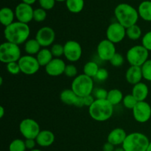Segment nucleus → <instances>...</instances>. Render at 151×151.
<instances>
[{"label": "nucleus", "instance_id": "f257e3e1", "mask_svg": "<svg viewBox=\"0 0 151 151\" xmlns=\"http://www.w3.org/2000/svg\"><path fill=\"white\" fill-rule=\"evenodd\" d=\"M30 28L27 24L20 22H14L6 27L4 30V36L6 41L17 45L24 44L29 39Z\"/></svg>", "mask_w": 151, "mask_h": 151}, {"label": "nucleus", "instance_id": "f03ea898", "mask_svg": "<svg viewBox=\"0 0 151 151\" xmlns=\"http://www.w3.org/2000/svg\"><path fill=\"white\" fill-rule=\"evenodd\" d=\"M114 16L117 22L126 29L137 24L139 17L138 10L126 3H121L115 7Z\"/></svg>", "mask_w": 151, "mask_h": 151}, {"label": "nucleus", "instance_id": "7ed1b4c3", "mask_svg": "<svg viewBox=\"0 0 151 151\" xmlns=\"http://www.w3.org/2000/svg\"><path fill=\"white\" fill-rule=\"evenodd\" d=\"M88 114L91 119L97 122H105L111 119L114 114V106L107 100H95L88 108Z\"/></svg>", "mask_w": 151, "mask_h": 151}, {"label": "nucleus", "instance_id": "20e7f679", "mask_svg": "<svg viewBox=\"0 0 151 151\" xmlns=\"http://www.w3.org/2000/svg\"><path fill=\"white\" fill-rule=\"evenodd\" d=\"M150 139L145 134L133 132L127 135L122 147L125 151H147Z\"/></svg>", "mask_w": 151, "mask_h": 151}, {"label": "nucleus", "instance_id": "39448f33", "mask_svg": "<svg viewBox=\"0 0 151 151\" xmlns=\"http://www.w3.org/2000/svg\"><path fill=\"white\" fill-rule=\"evenodd\" d=\"M71 89L81 97L92 94L94 89V80L84 74L78 75L72 81Z\"/></svg>", "mask_w": 151, "mask_h": 151}, {"label": "nucleus", "instance_id": "423d86ee", "mask_svg": "<svg viewBox=\"0 0 151 151\" xmlns=\"http://www.w3.org/2000/svg\"><path fill=\"white\" fill-rule=\"evenodd\" d=\"M21 57L22 52L19 45L6 41L0 46V60L2 63L7 64L11 62H18Z\"/></svg>", "mask_w": 151, "mask_h": 151}, {"label": "nucleus", "instance_id": "0eeeda50", "mask_svg": "<svg viewBox=\"0 0 151 151\" xmlns=\"http://www.w3.org/2000/svg\"><path fill=\"white\" fill-rule=\"evenodd\" d=\"M149 58V51L142 45L131 47L126 52V60L130 66L141 67Z\"/></svg>", "mask_w": 151, "mask_h": 151}, {"label": "nucleus", "instance_id": "6e6552de", "mask_svg": "<svg viewBox=\"0 0 151 151\" xmlns=\"http://www.w3.org/2000/svg\"><path fill=\"white\" fill-rule=\"evenodd\" d=\"M19 128L21 134L25 139H35L41 131L39 124L35 119L31 118H25L22 119L19 124Z\"/></svg>", "mask_w": 151, "mask_h": 151}, {"label": "nucleus", "instance_id": "1a4fd4ad", "mask_svg": "<svg viewBox=\"0 0 151 151\" xmlns=\"http://www.w3.org/2000/svg\"><path fill=\"white\" fill-rule=\"evenodd\" d=\"M18 63L20 67L21 72L27 75H32L37 73L41 67L36 57L29 55L22 56Z\"/></svg>", "mask_w": 151, "mask_h": 151}, {"label": "nucleus", "instance_id": "9d476101", "mask_svg": "<svg viewBox=\"0 0 151 151\" xmlns=\"http://www.w3.org/2000/svg\"><path fill=\"white\" fill-rule=\"evenodd\" d=\"M64 53L63 55L69 61L77 62L81 58L83 55V49L81 44L76 41L69 40L63 44Z\"/></svg>", "mask_w": 151, "mask_h": 151}, {"label": "nucleus", "instance_id": "9b49d317", "mask_svg": "<svg viewBox=\"0 0 151 151\" xmlns=\"http://www.w3.org/2000/svg\"><path fill=\"white\" fill-rule=\"evenodd\" d=\"M106 39L114 44L120 43L126 37V28L119 22H113L106 29Z\"/></svg>", "mask_w": 151, "mask_h": 151}, {"label": "nucleus", "instance_id": "f8f14e48", "mask_svg": "<svg viewBox=\"0 0 151 151\" xmlns=\"http://www.w3.org/2000/svg\"><path fill=\"white\" fill-rule=\"evenodd\" d=\"M133 117L139 123H145L151 118V106L147 102H138L132 110Z\"/></svg>", "mask_w": 151, "mask_h": 151}, {"label": "nucleus", "instance_id": "ddd939ff", "mask_svg": "<svg viewBox=\"0 0 151 151\" xmlns=\"http://www.w3.org/2000/svg\"><path fill=\"white\" fill-rule=\"evenodd\" d=\"M35 39L43 48H47L53 45L55 40V32L50 27H43L36 32Z\"/></svg>", "mask_w": 151, "mask_h": 151}, {"label": "nucleus", "instance_id": "4468645a", "mask_svg": "<svg viewBox=\"0 0 151 151\" xmlns=\"http://www.w3.org/2000/svg\"><path fill=\"white\" fill-rule=\"evenodd\" d=\"M97 53L101 60L110 61L116 53L115 44L108 39L102 40L97 47Z\"/></svg>", "mask_w": 151, "mask_h": 151}, {"label": "nucleus", "instance_id": "2eb2a0df", "mask_svg": "<svg viewBox=\"0 0 151 151\" xmlns=\"http://www.w3.org/2000/svg\"><path fill=\"white\" fill-rule=\"evenodd\" d=\"M33 13L34 10L32 6L24 2L18 4L15 9V16L18 22L27 24L33 20Z\"/></svg>", "mask_w": 151, "mask_h": 151}, {"label": "nucleus", "instance_id": "dca6fc26", "mask_svg": "<svg viewBox=\"0 0 151 151\" xmlns=\"http://www.w3.org/2000/svg\"><path fill=\"white\" fill-rule=\"evenodd\" d=\"M66 63L63 59L60 58H54L45 66V72L52 77H58L64 74Z\"/></svg>", "mask_w": 151, "mask_h": 151}, {"label": "nucleus", "instance_id": "f3484780", "mask_svg": "<svg viewBox=\"0 0 151 151\" xmlns=\"http://www.w3.org/2000/svg\"><path fill=\"white\" fill-rule=\"evenodd\" d=\"M127 135L125 130L122 128H116L112 130L107 137V142L114 146L122 145Z\"/></svg>", "mask_w": 151, "mask_h": 151}, {"label": "nucleus", "instance_id": "a211bd4d", "mask_svg": "<svg viewBox=\"0 0 151 151\" xmlns=\"http://www.w3.org/2000/svg\"><path fill=\"white\" fill-rule=\"evenodd\" d=\"M125 79L128 83L134 86L142 82L143 79L142 69L139 66H130L125 73Z\"/></svg>", "mask_w": 151, "mask_h": 151}, {"label": "nucleus", "instance_id": "6ab92c4d", "mask_svg": "<svg viewBox=\"0 0 151 151\" xmlns=\"http://www.w3.org/2000/svg\"><path fill=\"white\" fill-rule=\"evenodd\" d=\"M55 137L53 132L50 130H41L38 134L35 141L38 145L42 147H47L54 143Z\"/></svg>", "mask_w": 151, "mask_h": 151}, {"label": "nucleus", "instance_id": "aec40b11", "mask_svg": "<svg viewBox=\"0 0 151 151\" xmlns=\"http://www.w3.org/2000/svg\"><path fill=\"white\" fill-rule=\"evenodd\" d=\"M131 94L138 102L145 101L149 94V88L147 84L140 82L133 86Z\"/></svg>", "mask_w": 151, "mask_h": 151}, {"label": "nucleus", "instance_id": "412c9836", "mask_svg": "<svg viewBox=\"0 0 151 151\" xmlns=\"http://www.w3.org/2000/svg\"><path fill=\"white\" fill-rule=\"evenodd\" d=\"M15 17V12L10 7H3L0 10V22L5 27L14 22Z\"/></svg>", "mask_w": 151, "mask_h": 151}, {"label": "nucleus", "instance_id": "4be33fe9", "mask_svg": "<svg viewBox=\"0 0 151 151\" xmlns=\"http://www.w3.org/2000/svg\"><path fill=\"white\" fill-rule=\"evenodd\" d=\"M78 97H79L71 88L63 90L60 94V99L62 103L68 106H75Z\"/></svg>", "mask_w": 151, "mask_h": 151}, {"label": "nucleus", "instance_id": "5701e85b", "mask_svg": "<svg viewBox=\"0 0 151 151\" xmlns=\"http://www.w3.org/2000/svg\"><path fill=\"white\" fill-rule=\"evenodd\" d=\"M41 49V46L35 38H29L24 43V51L29 55H36Z\"/></svg>", "mask_w": 151, "mask_h": 151}, {"label": "nucleus", "instance_id": "b1692460", "mask_svg": "<svg viewBox=\"0 0 151 151\" xmlns=\"http://www.w3.org/2000/svg\"><path fill=\"white\" fill-rule=\"evenodd\" d=\"M36 58L40 66L45 67L54 58V57L52 54L51 50L48 48H42L36 55Z\"/></svg>", "mask_w": 151, "mask_h": 151}, {"label": "nucleus", "instance_id": "393cba45", "mask_svg": "<svg viewBox=\"0 0 151 151\" xmlns=\"http://www.w3.org/2000/svg\"><path fill=\"white\" fill-rule=\"evenodd\" d=\"M139 17L146 22H151V1H144L139 5Z\"/></svg>", "mask_w": 151, "mask_h": 151}, {"label": "nucleus", "instance_id": "a878e982", "mask_svg": "<svg viewBox=\"0 0 151 151\" xmlns=\"http://www.w3.org/2000/svg\"><path fill=\"white\" fill-rule=\"evenodd\" d=\"M124 96L122 91L117 88H113V89L109 91L108 93L107 99L106 100L112 105V106H116L122 103L123 100Z\"/></svg>", "mask_w": 151, "mask_h": 151}, {"label": "nucleus", "instance_id": "bb28decb", "mask_svg": "<svg viewBox=\"0 0 151 151\" xmlns=\"http://www.w3.org/2000/svg\"><path fill=\"white\" fill-rule=\"evenodd\" d=\"M66 7L72 13H79L84 7V0H66Z\"/></svg>", "mask_w": 151, "mask_h": 151}, {"label": "nucleus", "instance_id": "cd10ccee", "mask_svg": "<svg viewBox=\"0 0 151 151\" xmlns=\"http://www.w3.org/2000/svg\"><path fill=\"white\" fill-rule=\"evenodd\" d=\"M99 69H100V67H99L98 64L96 62L91 60V61H88L87 63H86V64L84 65L83 74L90 78H94L97 75Z\"/></svg>", "mask_w": 151, "mask_h": 151}, {"label": "nucleus", "instance_id": "c85d7f7f", "mask_svg": "<svg viewBox=\"0 0 151 151\" xmlns=\"http://www.w3.org/2000/svg\"><path fill=\"white\" fill-rule=\"evenodd\" d=\"M142 31L140 27L137 24H134L126 29V36L132 41H137L142 37Z\"/></svg>", "mask_w": 151, "mask_h": 151}, {"label": "nucleus", "instance_id": "c756f323", "mask_svg": "<svg viewBox=\"0 0 151 151\" xmlns=\"http://www.w3.org/2000/svg\"><path fill=\"white\" fill-rule=\"evenodd\" d=\"M9 151H26L25 142L21 139L13 140L9 145Z\"/></svg>", "mask_w": 151, "mask_h": 151}, {"label": "nucleus", "instance_id": "7c9ffc66", "mask_svg": "<svg viewBox=\"0 0 151 151\" xmlns=\"http://www.w3.org/2000/svg\"><path fill=\"white\" fill-rule=\"evenodd\" d=\"M122 103L123 104L124 107L128 109L133 110L134 108L136 106V105L137 104L138 101H137V99L134 97L132 94H129L124 96L123 100H122Z\"/></svg>", "mask_w": 151, "mask_h": 151}, {"label": "nucleus", "instance_id": "2f4dec72", "mask_svg": "<svg viewBox=\"0 0 151 151\" xmlns=\"http://www.w3.org/2000/svg\"><path fill=\"white\" fill-rule=\"evenodd\" d=\"M143 79L151 82V59H148L141 66Z\"/></svg>", "mask_w": 151, "mask_h": 151}, {"label": "nucleus", "instance_id": "473e14b6", "mask_svg": "<svg viewBox=\"0 0 151 151\" xmlns=\"http://www.w3.org/2000/svg\"><path fill=\"white\" fill-rule=\"evenodd\" d=\"M47 12L43 8H37L34 10L33 20L37 22H42L47 18Z\"/></svg>", "mask_w": 151, "mask_h": 151}, {"label": "nucleus", "instance_id": "72a5a7b5", "mask_svg": "<svg viewBox=\"0 0 151 151\" xmlns=\"http://www.w3.org/2000/svg\"><path fill=\"white\" fill-rule=\"evenodd\" d=\"M51 52L54 58H60L63 55L64 53V48L63 45L60 44H55L51 47Z\"/></svg>", "mask_w": 151, "mask_h": 151}, {"label": "nucleus", "instance_id": "f704fd0d", "mask_svg": "<svg viewBox=\"0 0 151 151\" xmlns=\"http://www.w3.org/2000/svg\"><path fill=\"white\" fill-rule=\"evenodd\" d=\"M124 61H125V58H124L123 55H121L120 53L116 52L109 62L114 67H119L123 65Z\"/></svg>", "mask_w": 151, "mask_h": 151}, {"label": "nucleus", "instance_id": "c9c22d12", "mask_svg": "<svg viewBox=\"0 0 151 151\" xmlns=\"http://www.w3.org/2000/svg\"><path fill=\"white\" fill-rule=\"evenodd\" d=\"M109 91L103 88H95L93 91V95L96 100H106Z\"/></svg>", "mask_w": 151, "mask_h": 151}, {"label": "nucleus", "instance_id": "e433bc0d", "mask_svg": "<svg viewBox=\"0 0 151 151\" xmlns=\"http://www.w3.org/2000/svg\"><path fill=\"white\" fill-rule=\"evenodd\" d=\"M78 68L74 64H68L66 66L64 75L68 78H74L78 76Z\"/></svg>", "mask_w": 151, "mask_h": 151}, {"label": "nucleus", "instance_id": "4c0bfd02", "mask_svg": "<svg viewBox=\"0 0 151 151\" xmlns=\"http://www.w3.org/2000/svg\"><path fill=\"white\" fill-rule=\"evenodd\" d=\"M6 68H7V72L11 75H18L21 72L20 67L18 62H11L7 64H6Z\"/></svg>", "mask_w": 151, "mask_h": 151}, {"label": "nucleus", "instance_id": "58836bf2", "mask_svg": "<svg viewBox=\"0 0 151 151\" xmlns=\"http://www.w3.org/2000/svg\"><path fill=\"white\" fill-rule=\"evenodd\" d=\"M142 45L147 49L149 52L151 51V30L146 32L142 38Z\"/></svg>", "mask_w": 151, "mask_h": 151}, {"label": "nucleus", "instance_id": "ea45409f", "mask_svg": "<svg viewBox=\"0 0 151 151\" xmlns=\"http://www.w3.org/2000/svg\"><path fill=\"white\" fill-rule=\"evenodd\" d=\"M109 72L106 69H104V68H100L98 72H97V75L95 76V79L97 81H100V82H103V81H106L109 78Z\"/></svg>", "mask_w": 151, "mask_h": 151}, {"label": "nucleus", "instance_id": "a19ab883", "mask_svg": "<svg viewBox=\"0 0 151 151\" xmlns=\"http://www.w3.org/2000/svg\"><path fill=\"white\" fill-rule=\"evenodd\" d=\"M55 0H38L41 7L45 10L52 9L54 7L55 4Z\"/></svg>", "mask_w": 151, "mask_h": 151}, {"label": "nucleus", "instance_id": "79ce46f5", "mask_svg": "<svg viewBox=\"0 0 151 151\" xmlns=\"http://www.w3.org/2000/svg\"><path fill=\"white\" fill-rule=\"evenodd\" d=\"M83 99L84 106H86V107L88 108L94 103V102L96 100V99L94 98V95H92V94H90V95H87L86 96V97H83Z\"/></svg>", "mask_w": 151, "mask_h": 151}, {"label": "nucleus", "instance_id": "37998d69", "mask_svg": "<svg viewBox=\"0 0 151 151\" xmlns=\"http://www.w3.org/2000/svg\"><path fill=\"white\" fill-rule=\"evenodd\" d=\"M25 145H26V148L27 150H32L33 149H35V145H37L35 139H25Z\"/></svg>", "mask_w": 151, "mask_h": 151}, {"label": "nucleus", "instance_id": "c03bdc74", "mask_svg": "<svg viewBox=\"0 0 151 151\" xmlns=\"http://www.w3.org/2000/svg\"><path fill=\"white\" fill-rule=\"evenodd\" d=\"M115 146L109 142H106L103 146V151H114Z\"/></svg>", "mask_w": 151, "mask_h": 151}, {"label": "nucleus", "instance_id": "a18cd8bd", "mask_svg": "<svg viewBox=\"0 0 151 151\" xmlns=\"http://www.w3.org/2000/svg\"><path fill=\"white\" fill-rule=\"evenodd\" d=\"M75 106L77 108L84 107V103H83V97H78V100H77L76 103H75Z\"/></svg>", "mask_w": 151, "mask_h": 151}, {"label": "nucleus", "instance_id": "49530a36", "mask_svg": "<svg viewBox=\"0 0 151 151\" xmlns=\"http://www.w3.org/2000/svg\"><path fill=\"white\" fill-rule=\"evenodd\" d=\"M35 1H36V0H22V1H23L24 3L29 4V5H32V4H34V3L35 2Z\"/></svg>", "mask_w": 151, "mask_h": 151}, {"label": "nucleus", "instance_id": "de8ad7c7", "mask_svg": "<svg viewBox=\"0 0 151 151\" xmlns=\"http://www.w3.org/2000/svg\"><path fill=\"white\" fill-rule=\"evenodd\" d=\"M5 111H4V107H3L2 106H0V118H3V116H4V113H5Z\"/></svg>", "mask_w": 151, "mask_h": 151}, {"label": "nucleus", "instance_id": "09e8293b", "mask_svg": "<svg viewBox=\"0 0 151 151\" xmlns=\"http://www.w3.org/2000/svg\"><path fill=\"white\" fill-rule=\"evenodd\" d=\"M114 151H125V150H124L122 147H118L115 148Z\"/></svg>", "mask_w": 151, "mask_h": 151}, {"label": "nucleus", "instance_id": "8fccbe9b", "mask_svg": "<svg viewBox=\"0 0 151 151\" xmlns=\"http://www.w3.org/2000/svg\"><path fill=\"white\" fill-rule=\"evenodd\" d=\"M2 83H3V78L2 77H0V86L2 85Z\"/></svg>", "mask_w": 151, "mask_h": 151}, {"label": "nucleus", "instance_id": "3c124183", "mask_svg": "<svg viewBox=\"0 0 151 151\" xmlns=\"http://www.w3.org/2000/svg\"><path fill=\"white\" fill-rule=\"evenodd\" d=\"M147 151H151V141H150V145H149L148 148H147Z\"/></svg>", "mask_w": 151, "mask_h": 151}, {"label": "nucleus", "instance_id": "603ef678", "mask_svg": "<svg viewBox=\"0 0 151 151\" xmlns=\"http://www.w3.org/2000/svg\"><path fill=\"white\" fill-rule=\"evenodd\" d=\"M29 151H42L41 150H39V149H33L32 150H29Z\"/></svg>", "mask_w": 151, "mask_h": 151}, {"label": "nucleus", "instance_id": "864d4df0", "mask_svg": "<svg viewBox=\"0 0 151 151\" xmlns=\"http://www.w3.org/2000/svg\"><path fill=\"white\" fill-rule=\"evenodd\" d=\"M56 1H60V2H61V1H66V0H55Z\"/></svg>", "mask_w": 151, "mask_h": 151}]
</instances>
